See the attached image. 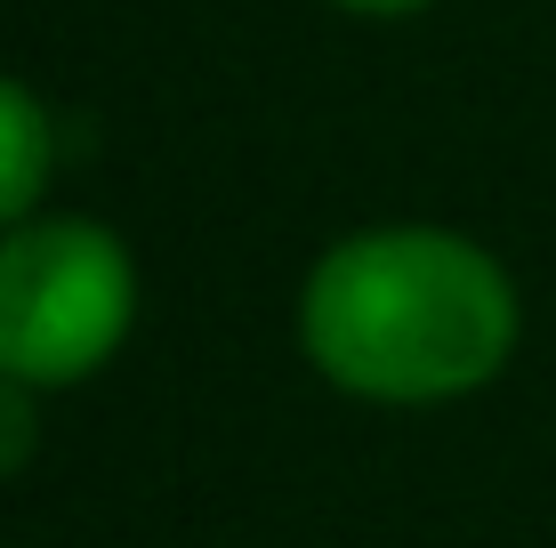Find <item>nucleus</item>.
<instances>
[{"instance_id": "1", "label": "nucleus", "mask_w": 556, "mask_h": 548, "mask_svg": "<svg viewBox=\"0 0 556 548\" xmlns=\"http://www.w3.org/2000/svg\"><path fill=\"white\" fill-rule=\"evenodd\" d=\"M525 307L508 267L452 226H363L315 258L299 347L363 404H459L516 355Z\"/></svg>"}, {"instance_id": "2", "label": "nucleus", "mask_w": 556, "mask_h": 548, "mask_svg": "<svg viewBox=\"0 0 556 548\" xmlns=\"http://www.w3.org/2000/svg\"><path fill=\"white\" fill-rule=\"evenodd\" d=\"M138 323V267L98 218H25L0 234V371L33 395L81 387Z\"/></svg>"}, {"instance_id": "3", "label": "nucleus", "mask_w": 556, "mask_h": 548, "mask_svg": "<svg viewBox=\"0 0 556 548\" xmlns=\"http://www.w3.org/2000/svg\"><path fill=\"white\" fill-rule=\"evenodd\" d=\"M49 178H56V122L25 81L0 73V234L41 218Z\"/></svg>"}, {"instance_id": "4", "label": "nucleus", "mask_w": 556, "mask_h": 548, "mask_svg": "<svg viewBox=\"0 0 556 548\" xmlns=\"http://www.w3.org/2000/svg\"><path fill=\"white\" fill-rule=\"evenodd\" d=\"M33 444H41V404H33L25 380L0 371V476H16L33 460Z\"/></svg>"}, {"instance_id": "5", "label": "nucleus", "mask_w": 556, "mask_h": 548, "mask_svg": "<svg viewBox=\"0 0 556 548\" xmlns=\"http://www.w3.org/2000/svg\"><path fill=\"white\" fill-rule=\"evenodd\" d=\"M331 9H348V16H419L428 0H331Z\"/></svg>"}]
</instances>
